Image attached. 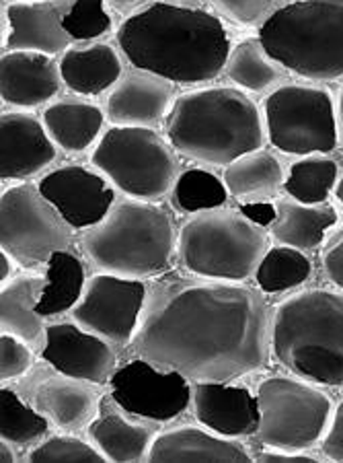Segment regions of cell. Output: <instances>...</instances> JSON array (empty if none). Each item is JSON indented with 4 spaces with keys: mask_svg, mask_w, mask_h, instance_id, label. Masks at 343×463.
Returning <instances> with one entry per match:
<instances>
[{
    "mask_svg": "<svg viewBox=\"0 0 343 463\" xmlns=\"http://www.w3.org/2000/svg\"><path fill=\"white\" fill-rule=\"evenodd\" d=\"M58 156V145L32 111H3L0 118V179H29L46 171Z\"/></svg>",
    "mask_w": 343,
    "mask_h": 463,
    "instance_id": "17",
    "label": "cell"
},
{
    "mask_svg": "<svg viewBox=\"0 0 343 463\" xmlns=\"http://www.w3.org/2000/svg\"><path fill=\"white\" fill-rule=\"evenodd\" d=\"M177 237L169 208L130 198L116 200L106 219L85 231L80 248L97 272L144 280L169 272Z\"/></svg>",
    "mask_w": 343,
    "mask_h": 463,
    "instance_id": "5",
    "label": "cell"
},
{
    "mask_svg": "<svg viewBox=\"0 0 343 463\" xmlns=\"http://www.w3.org/2000/svg\"><path fill=\"white\" fill-rule=\"evenodd\" d=\"M109 179L85 165H62L40 179V190L74 229H88L106 219L116 204Z\"/></svg>",
    "mask_w": 343,
    "mask_h": 463,
    "instance_id": "15",
    "label": "cell"
},
{
    "mask_svg": "<svg viewBox=\"0 0 343 463\" xmlns=\"http://www.w3.org/2000/svg\"><path fill=\"white\" fill-rule=\"evenodd\" d=\"M46 285V274L23 272L14 274L0 288V330L17 335L33 350H43L46 346V317L37 311Z\"/></svg>",
    "mask_w": 343,
    "mask_h": 463,
    "instance_id": "23",
    "label": "cell"
},
{
    "mask_svg": "<svg viewBox=\"0 0 343 463\" xmlns=\"http://www.w3.org/2000/svg\"><path fill=\"white\" fill-rule=\"evenodd\" d=\"M284 66L270 56L264 42L257 37H245L230 50L225 72L233 83L251 93H265L280 87L284 79Z\"/></svg>",
    "mask_w": 343,
    "mask_h": 463,
    "instance_id": "29",
    "label": "cell"
},
{
    "mask_svg": "<svg viewBox=\"0 0 343 463\" xmlns=\"http://www.w3.org/2000/svg\"><path fill=\"white\" fill-rule=\"evenodd\" d=\"M228 188L225 179L201 167H191L179 174L171 190V203L181 214H196L204 211L222 208L228 200Z\"/></svg>",
    "mask_w": 343,
    "mask_h": 463,
    "instance_id": "34",
    "label": "cell"
},
{
    "mask_svg": "<svg viewBox=\"0 0 343 463\" xmlns=\"http://www.w3.org/2000/svg\"><path fill=\"white\" fill-rule=\"evenodd\" d=\"M320 451L327 459L343 461V400L333 410V418L327 435L320 443Z\"/></svg>",
    "mask_w": 343,
    "mask_h": 463,
    "instance_id": "40",
    "label": "cell"
},
{
    "mask_svg": "<svg viewBox=\"0 0 343 463\" xmlns=\"http://www.w3.org/2000/svg\"><path fill=\"white\" fill-rule=\"evenodd\" d=\"M13 443H9V440H3L0 439V461L3 463H14L19 459V455L14 453V449H13Z\"/></svg>",
    "mask_w": 343,
    "mask_h": 463,
    "instance_id": "44",
    "label": "cell"
},
{
    "mask_svg": "<svg viewBox=\"0 0 343 463\" xmlns=\"http://www.w3.org/2000/svg\"><path fill=\"white\" fill-rule=\"evenodd\" d=\"M267 140L284 155H327L339 145L338 103L323 87L284 83L264 103Z\"/></svg>",
    "mask_w": 343,
    "mask_h": 463,
    "instance_id": "10",
    "label": "cell"
},
{
    "mask_svg": "<svg viewBox=\"0 0 343 463\" xmlns=\"http://www.w3.org/2000/svg\"><path fill=\"white\" fill-rule=\"evenodd\" d=\"M312 274V261L302 250L278 245L270 248L255 272L261 293L275 295L302 287Z\"/></svg>",
    "mask_w": 343,
    "mask_h": 463,
    "instance_id": "33",
    "label": "cell"
},
{
    "mask_svg": "<svg viewBox=\"0 0 343 463\" xmlns=\"http://www.w3.org/2000/svg\"><path fill=\"white\" fill-rule=\"evenodd\" d=\"M286 71L307 80L343 79V0H294L259 27Z\"/></svg>",
    "mask_w": 343,
    "mask_h": 463,
    "instance_id": "6",
    "label": "cell"
},
{
    "mask_svg": "<svg viewBox=\"0 0 343 463\" xmlns=\"http://www.w3.org/2000/svg\"><path fill=\"white\" fill-rule=\"evenodd\" d=\"M13 264H17V261H14L9 253L0 250V280L3 282L13 279Z\"/></svg>",
    "mask_w": 343,
    "mask_h": 463,
    "instance_id": "43",
    "label": "cell"
},
{
    "mask_svg": "<svg viewBox=\"0 0 343 463\" xmlns=\"http://www.w3.org/2000/svg\"><path fill=\"white\" fill-rule=\"evenodd\" d=\"M148 461H251V453L235 439L220 437L210 429L183 427L169 429L156 435Z\"/></svg>",
    "mask_w": 343,
    "mask_h": 463,
    "instance_id": "24",
    "label": "cell"
},
{
    "mask_svg": "<svg viewBox=\"0 0 343 463\" xmlns=\"http://www.w3.org/2000/svg\"><path fill=\"white\" fill-rule=\"evenodd\" d=\"M64 85L77 95H101L114 89L124 77V60L106 42L70 46L60 56Z\"/></svg>",
    "mask_w": 343,
    "mask_h": 463,
    "instance_id": "25",
    "label": "cell"
},
{
    "mask_svg": "<svg viewBox=\"0 0 343 463\" xmlns=\"http://www.w3.org/2000/svg\"><path fill=\"white\" fill-rule=\"evenodd\" d=\"M6 52H42L56 56L70 48L64 14L50 0H17L6 6Z\"/></svg>",
    "mask_w": 343,
    "mask_h": 463,
    "instance_id": "21",
    "label": "cell"
},
{
    "mask_svg": "<svg viewBox=\"0 0 343 463\" xmlns=\"http://www.w3.org/2000/svg\"><path fill=\"white\" fill-rule=\"evenodd\" d=\"M335 198H338V203L343 206V175L339 177L338 185H335Z\"/></svg>",
    "mask_w": 343,
    "mask_h": 463,
    "instance_id": "48",
    "label": "cell"
},
{
    "mask_svg": "<svg viewBox=\"0 0 343 463\" xmlns=\"http://www.w3.org/2000/svg\"><path fill=\"white\" fill-rule=\"evenodd\" d=\"M51 422L17 390L5 387L0 390V439L9 440L14 447H35L48 437Z\"/></svg>",
    "mask_w": 343,
    "mask_h": 463,
    "instance_id": "32",
    "label": "cell"
},
{
    "mask_svg": "<svg viewBox=\"0 0 343 463\" xmlns=\"http://www.w3.org/2000/svg\"><path fill=\"white\" fill-rule=\"evenodd\" d=\"M267 250L270 235L265 227L230 208L196 213L177 237L179 266L188 274L212 280H249Z\"/></svg>",
    "mask_w": 343,
    "mask_h": 463,
    "instance_id": "7",
    "label": "cell"
},
{
    "mask_svg": "<svg viewBox=\"0 0 343 463\" xmlns=\"http://www.w3.org/2000/svg\"><path fill=\"white\" fill-rule=\"evenodd\" d=\"M29 463H50V461H87L101 463L107 461L95 445L80 439L74 432H62V435H51L32 447L25 455Z\"/></svg>",
    "mask_w": 343,
    "mask_h": 463,
    "instance_id": "35",
    "label": "cell"
},
{
    "mask_svg": "<svg viewBox=\"0 0 343 463\" xmlns=\"http://www.w3.org/2000/svg\"><path fill=\"white\" fill-rule=\"evenodd\" d=\"M272 313L245 282L165 272L148 285L130 348L191 383H233L270 364Z\"/></svg>",
    "mask_w": 343,
    "mask_h": 463,
    "instance_id": "1",
    "label": "cell"
},
{
    "mask_svg": "<svg viewBox=\"0 0 343 463\" xmlns=\"http://www.w3.org/2000/svg\"><path fill=\"white\" fill-rule=\"evenodd\" d=\"M257 461L261 463H312L315 458L307 453H288L280 449H267L257 455Z\"/></svg>",
    "mask_w": 343,
    "mask_h": 463,
    "instance_id": "42",
    "label": "cell"
},
{
    "mask_svg": "<svg viewBox=\"0 0 343 463\" xmlns=\"http://www.w3.org/2000/svg\"><path fill=\"white\" fill-rule=\"evenodd\" d=\"M42 358L64 375L95 385L109 383L117 363L114 345L80 327L77 321H60L48 326Z\"/></svg>",
    "mask_w": 343,
    "mask_h": 463,
    "instance_id": "16",
    "label": "cell"
},
{
    "mask_svg": "<svg viewBox=\"0 0 343 463\" xmlns=\"http://www.w3.org/2000/svg\"><path fill=\"white\" fill-rule=\"evenodd\" d=\"M91 165L125 196L159 203L171 194L179 171L173 145L154 128L114 126L93 148Z\"/></svg>",
    "mask_w": 343,
    "mask_h": 463,
    "instance_id": "8",
    "label": "cell"
},
{
    "mask_svg": "<svg viewBox=\"0 0 343 463\" xmlns=\"http://www.w3.org/2000/svg\"><path fill=\"white\" fill-rule=\"evenodd\" d=\"M148 285L136 279L97 272L87 280L74 305L72 321L106 338L114 346H130L146 305Z\"/></svg>",
    "mask_w": 343,
    "mask_h": 463,
    "instance_id": "12",
    "label": "cell"
},
{
    "mask_svg": "<svg viewBox=\"0 0 343 463\" xmlns=\"http://www.w3.org/2000/svg\"><path fill=\"white\" fill-rule=\"evenodd\" d=\"M72 225L43 196L40 185L17 184L0 196V248L25 270L48 266L56 251L69 250Z\"/></svg>",
    "mask_w": 343,
    "mask_h": 463,
    "instance_id": "11",
    "label": "cell"
},
{
    "mask_svg": "<svg viewBox=\"0 0 343 463\" xmlns=\"http://www.w3.org/2000/svg\"><path fill=\"white\" fill-rule=\"evenodd\" d=\"M64 80L60 62L42 52H3L0 58V97L21 109L46 106L60 93Z\"/></svg>",
    "mask_w": 343,
    "mask_h": 463,
    "instance_id": "20",
    "label": "cell"
},
{
    "mask_svg": "<svg viewBox=\"0 0 343 463\" xmlns=\"http://www.w3.org/2000/svg\"><path fill=\"white\" fill-rule=\"evenodd\" d=\"M323 270L335 287L343 288V227L325 241Z\"/></svg>",
    "mask_w": 343,
    "mask_h": 463,
    "instance_id": "39",
    "label": "cell"
},
{
    "mask_svg": "<svg viewBox=\"0 0 343 463\" xmlns=\"http://www.w3.org/2000/svg\"><path fill=\"white\" fill-rule=\"evenodd\" d=\"M87 432L107 461L119 463L148 461L156 439L151 420L128 414L114 400L101 402L99 414L88 424Z\"/></svg>",
    "mask_w": 343,
    "mask_h": 463,
    "instance_id": "22",
    "label": "cell"
},
{
    "mask_svg": "<svg viewBox=\"0 0 343 463\" xmlns=\"http://www.w3.org/2000/svg\"><path fill=\"white\" fill-rule=\"evenodd\" d=\"M212 6L230 24L241 27H261L272 14L294 0H210Z\"/></svg>",
    "mask_w": 343,
    "mask_h": 463,
    "instance_id": "37",
    "label": "cell"
},
{
    "mask_svg": "<svg viewBox=\"0 0 343 463\" xmlns=\"http://www.w3.org/2000/svg\"><path fill=\"white\" fill-rule=\"evenodd\" d=\"M111 400L125 412L151 422H169L191 406V381L159 369L143 356L132 358L109 379Z\"/></svg>",
    "mask_w": 343,
    "mask_h": 463,
    "instance_id": "13",
    "label": "cell"
},
{
    "mask_svg": "<svg viewBox=\"0 0 343 463\" xmlns=\"http://www.w3.org/2000/svg\"><path fill=\"white\" fill-rule=\"evenodd\" d=\"M33 369V348L17 335L3 332L0 335V379L3 385L25 377Z\"/></svg>",
    "mask_w": 343,
    "mask_h": 463,
    "instance_id": "38",
    "label": "cell"
},
{
    "mask_svg": "<svg viewBox=\"0 0 343 463\" xmlns=\"http://www.w3.org/2000/svg\"><path fill=\"white\" fill-rule=\"evenodd\" d=\"M278 214L270 225V235L280 245L302 251L317 250L325 241L327 231L338 222L339 214L331 204H302L294 198L275 203Z\"/></svg>",
    "mask_w": 343,
    "mask_h": 463,
    "instance_id": "27",
    "label": "cell"
},
{
    "mask_svg": "<svg viewBox=\"0 0 343 463\" xmlns=\"http://www.w3.org/2000/svg\"><path fill=\"white\" fill-rule=\"evenodd\" d=\"M272 356L296 377L343 387V288H307L275 305Z\"/></svg>",
    "mask_w": 343,
    "mask_h": 463,
    "instance_id": "4",
    "label": "cell"
},
{
    "mask_svg": "<svg viewBox=\"0 0 343 463\" xmlns=\"http://www.w3.org/2000/svg\"><path fill=\"white\" fill-rule=\"evenodd\" d=\"M165 128L179 155L212 167H227L238 156L264 148L267 140L257 103L230 85L179 95Z\"/></svg>",
    "mask_w": 343,
    "mask_h": 463,
    "instance_id": "3",
    "label": "cell"
},
{
    "mask_svg": "<svg viewBox=\"0 0 343 463\" xmlns=\"http://www.w3.org/2000/svg\"><path fill=\"white\" fill-rule=\"evenodd\" d=\"M17 392L54 427L74 435L87 430L101 408V393L95 383L64 375L50 363L21 377Z\"/></svg>",
    "mask_w": 343,
    "mask_h": 463,
    "instance_id": "14",
    "label": "cell"
},
{
    "mask_svg": "<svg viewBox=\"0 0 343 463\" xmlns=\"http://www.w3.org/2000/svg\"><path fill=\"white\" fill-rule=\"evenodd\" d=\"M138 3L140 0H106V5L117 13H130Z\"/></svg>",
    "mask_w": 343,
    "mask_h": 463,
    "instance_id": "45",
    "label": "cell"
},
{
    "mask_svg": "<svg viewBox=\"0 0 343 463\" xmlns=\"http://www.w3.org/2000/svg\"><path fill=\"white\" fill-rule=\"evenodd\" d=\"M48 285L43 290L37 311L43 317H58L72 311L80 301L87 285L85 264L70 250L56 251L46 266Z\"/></svg>",
    "mask_w": 343,
    "mask_h": 463,
    "instance_id": "30",
    "label": "cell"
},
{
    "mask_svg": "<svg viewBox=\"0 0 343 463\" xmlns=\"http://www.w3.org/2000/svg\"><path fill=\"white\" fill-rule=\"evenodd\" d=\"M156 3H167L175 6H190V9H199L204 0H156Z\"/></svg>",
    "mask_w": 343,
    "mask_h": 463,
    "instance_id": "46",
    "label": "cell"
},
{
    "mask_svg": "<svg viewBox=\"0 0 343 463\" xmlns=\"http://www.w3.org/2000/svg\"><path fill=\"white\" fill-rule=\"evenodd\" d=\"M338 122H339V143L343 145V89L338 97Z\"/></svg>",
    "mask_w": 343,
    "mask_h": 463,
    "instance_id": "47",
    "label": "cell"
},
{
    "mask_svg": "<svg viewBox=\"0 0 343 463\" xmlns=\"http://www.w3.org/2000/svg\"><path fill=\"white\" fill-rule=\"evenodd\" d=\"M222 179L230 196L241 204L275 198L286 184L280 159L264 148L238 156L225 167Z\"/></svg>",
    "mask_w": 343,
    "mask_h": 463,
    "instance_id": "28",
    "label": "cell"
},
{
    "mask_svg": "<svg viewBox=\"0 0 343 463\" xmlns=\"http://www.w3.org/2000/svg\"><path fill=\"white\" fill-rule=\"evenodd\" d=\"M191 408L201 427L220 437H251L259 427L257 395L241 385L214 381L191 383Z\"/></svg>",
    "mask_w": 343,
    "mask_h": 463,
    "instance_id": "19",
    "label": "cell"
},
{
    "mask_svg": "<svg viewBox=\"0 0 343 463\" xmlns=\"http://www.w3.org/2000/svg\"><path fill=\"white\" fill-rule=\"evenodd\" d=\"M257 440L267 449L307 453L323 443L333 418V402L302 377L272 375L257 385Z\"/></svg>",
    "mask_w": 343,
    "mask_h": 463,
    "instance_id": "9",
    "label": "cell"
},
{
    "mask_svg": "<svg viewBox=\"0 0 343 463\" xmlns=\"http://www.w3.org/2000/svg\"><path fill=\"white\" fill-rule=\"evenodd\" d=\"M339 182V163L331 156L307 155L290 165L284 190L302 204H325Z\"/></svg>",
    "mask_w": 343,
    "mask_h": 463,
    "instance_id": "31",
    "label": "cell"
},
{
    "mask_svg": "<svg viewBox=\"0 0 343 463\" xmlns=\"http://www.w3.org/2000/svg\"><path fill=\"white\" fill-rule=\"evenodd\" d=\"M238 211L247 216L249 221L255 222V225L265 227V229H270V225L275 221V214H278V208H275V204H272L270 200H259V203H245V204L238 206Z\"/></svg>",
    "mask_w": 343,
    "mask_h": 463,
    "instance_id": "41",
    "label": "cell"
},
{
    "mask_svg": "<svg viewBox=\"0 0 343 463\" xmlns=\"http://www.w3.org/2000/svg\"><path fill=\"white\" fill-rule=\"evenodd\" d=\"M42 119L58 148L69 155H80L99 143L107 116L91 101L64 97V99L51 101Z\"/></svg>",
    "mask_w": 343,
    "mask_h": 463,
    "instance_id": "26",
    "label": "cell"
},
{
    "mask_svg": "<svg viewBox=\"0 0 343 463\" xmlns=\"http://www.w3.org/2000/svg\"><path fill=\"white\" fill-rule=\"evenodd\" d=\"M175 103V87L171 80L146 71H132L119 79L106 101V116L111 126H138L156 128L167 122Z\"/></svg>",
    "mask_w": 343,
    "mask_h": 463,
    "instance_id": "18",
    "label": "cell"
},
{
    "mask_svg": "<svg viewBox=\"0 0 343 463\" xmlns=\"http://www.w3.org/2000/svg\"><path fill=\"white\" fill-rule=\"evenodd\" d=\"M114 21L106 11V0H74L64 14V29L74 42H93L111 32Z\"/></svg>",
    "mask_w": 343,
    "mask_h": 463,
    "instance_id": "36",
    "label": "cell"
},
{
    "mask_svg": "<svg viewBox=\"0 0 343 463\" xmlns=\"http://www.w3.org/2000/svg\"><path fill=\"white\" fill-rule=\"evenodd\" d=\"M122 54L138 71L179 85H198L225 72L230 40L218 14L153 3L130 14L117 32Z\"/></svg>",
    "mask_w": 343,
    "mask_h": 463,
    "instance_id": "2",
    "label": "cell"
}]
</instances>
